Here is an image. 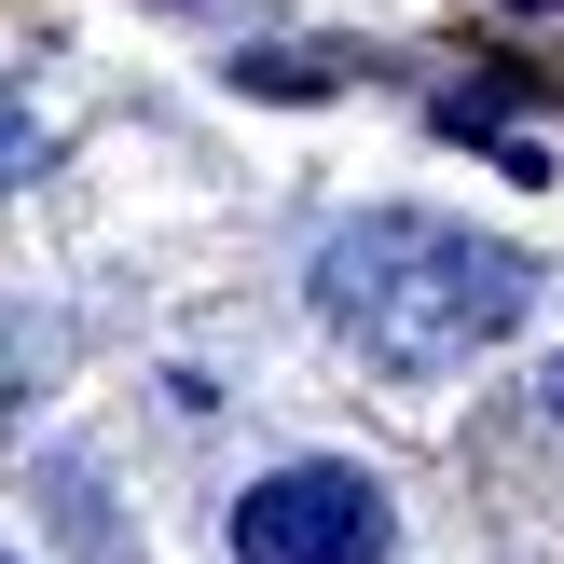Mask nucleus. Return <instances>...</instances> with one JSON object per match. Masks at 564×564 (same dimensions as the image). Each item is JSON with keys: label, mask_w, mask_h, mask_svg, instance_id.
I'll return each instance as SVG.
<instances>
[{"label": "nucleus", "mask_w": 564, "mask_h": 564, "mask_svg": "<svg viewBox=\"0 0 564 564\" xmlns=\"http://www.w3.org/2000/svg\"><path fill=\"white\" fill-rule=\"evenodd\" d=\"M386 482L358 468H275L235 496V564H386Z\"/></svg>", "instance_id": "obj_2"}, {"label": "nucleus", "mask_w": 564, "mask_h": 564, "mask_svg": "<svg viewBox=\"0 0 564 564\" xmlns=\"http://www.w3.org/2000/svg\"><path fill=\"white\" fill-rule=\"evenodd\" d=\"M523 303H538V262L468 235V220H427V207H372L317 248V317L400 386H441L482 345H510Z\"/></svg>", "instance_id": "obj_1"}, {"label": "nucleus", "mask_w": 564, "mask_h": 564, "mask_svg": "<svg viewBox=\"0 0 564 564\" xmlns=\"http://www.w3.org/2000/svg\"><path fill=\"white\" fill-rule=\"evenodd\" d=\"M538 400H551V413H564V358H551V386H538Z\"/></svg>", "instance_id": "obj_3"}]
</instances>
